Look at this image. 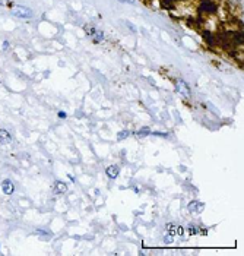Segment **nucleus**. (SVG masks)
I'll list each match as a JSON object with an SVG mask.
<instances>
[{"label": "nucleus", "mask_w": 244, "mask_h": 256, "mask_svg": "<svg viewBox=\"0 0 244 256\" xmlns=\"http://www.w3.org/2000/svg\"><path fill=\"white\" fill-rule=\"evenodd\" d=\"M12 13L15 16L25 18V19H30V18L34 16V12L30 8H25V6H12Z\"/></svg>", "instance_id": "f257e3e1"}, {"label": "nucleus", "mask_w": 244, "mask_h": 256, "mask_svg": "<svg viewBox=\"0 0 244 256\" xmlns=\"http://www.w3.org/2000/svg\"><path fill=\"white\" fill-rule=\"evenodd\" d=\"M176 88H177V91H178L180 94H183L184 97H190V88L187 86V84H186L183 79H178V81H177Z\"/></svg>", "instance_id": "f03ea898"}, {"label": "nucleus", "mask_w": 244, "mask_h": 256, "mask_svg": "<svg viewBox=\"0 0 244 256\" xmlns=\"http://www.w3.org/2000/svg\"><path fill=\"white\" fill-rule=\"evenodd\" d=\"M187 208H189V211H192V212H202V209L205 208V205L199 201H192Z\"/></svg>", "instance_id": "7ed1b4c3"}, {"label": "nucleus", "mask_w": 244, "mask_h": 256, "mask_svg": "<svg viewBox=\"0 0 244 256\" xmlns=\"http://www.w3.org/2000/svg\"><path fill=\"white\" fill-rule=\"evenodd\" d=\"M2 188H3V192L6 195H12L13 190H15V186H13V183L10 180H3L2 182Z\"/></svg>", "instance_id": "20e7f679"}, {"label": "nucleus", "mask_w": 244, "mask_h": 256, "mask_svg": "<svg viewBox=\"0 0 244 256\" xmlns=\"http://www.w3.org/2000/svg\"><path fill=\"white\" fill-rule=\"evenodd\" d=\"M105 173H107V176H108L110 179H116L118 176V173H120V170H118V166H116V164H113V166H110L107 167V170H105Z\"/></svg>", "instance_id": "39448f33"}, {"label": "nucleus", "mask_w": 244, "mask_h": 256, "mask_svg": "<svg viewBox=\"0 0 244 256\" xmlns=\"http://www.w3.org/2000/svg\"><path fill=\"white\" fill-rule=\"evenodd\" d=\"M54 192L56 193H60V195H63V193L68 192V184L63 183V182H60V180H57L54 183Z\"/></svg>", "instance_id": "423d86ee"}, {"label": "nucleus", "mask_w": 244, "mask_h": 256, "mask_svg": "<svg viewBox=\"0 0 244 256\" xmlns=\"http://www.w3.org/2000/svg\"><path fill=\"white\" fill-rule=\"evenodd\" d=\"M92 38H94V41L95 43H100V41H102L104 40V34H102L101 31H92Z\"/></svg>", "instance_id": "0eeeda50"}, {"label": "nucleus", "mask_w": 244, "mask_h": 256, "mask_svg": "<svg viewBox=\"0 0 244 256\" xmlns=\"http://www.w3.org/2000/svg\"><path fill=\"white\" fill-rule=\"evenodd\" d=\"M12 139L10 138V135H9L6 130H3V129H0V141H4V142H9Z\"/></svg>", "instance_id": "6e6552de"}, {"label": "nucleus", "mask_w": 244, "mask_h": 256, "mask_svg": "<svg viewBox=\"0 0 244 256\" xmlns=\"http://www.w3.org/2000/svg\"><path fill=\"white\" fill-rule=\"evenodd\" d=\"M129 135H130V132H129V130H123V132H120L117 135V139H118V141H123V139H124V138H127Z\"/></svg>", "instance_id": "1a4fd4ad"}, {"label": "nucleus", "mask_w": 244, "mask_h": 256, "mask_svg": "<svg viewBox=\"0 0 244 256\" xmlns=\"http://www.w3.org/2000/svg\"><path fill=\"white\" fill-rule=\"evenodd\" d=\"M168 231H170L168 234L174 237V236L177 234V226H174V224H170V226H168Z\"/></svg>", "instance_id": "9d476101"}, {"label": "nucleus", "mask_w": 244, "mask_h": 256, "mask_svg": "<svg viewBox=\"0 0 244 256\" xmlns=\"http://www.w3.org/2000/svg\"><path fill=\"white\" fill-rule=\"evenodd\" d=\"M148 133H149V129H148V128H143V129H140V130L136 133V135L140 138V136H146Z\"/></svg>", "instance_id": "9b49d317"}, {"label": "nucleus", "mask_w": 244, "mask_h": 256, "mask_svg": "<svg viewBox=\"0 0 244 256\" xmlns=\"http://www.w3.org/2000/svg\"><path fill=\"white\" fill-rule=\"evenodd\" d=\"M173 242V236H168V237H165V243H171Z\"/></svg>", "instance_id": "f8f14e48"}, {"label": "nucleus", "mask_w": 244, "mask_h": 256, "mask_svg": "<svg viewBox=\"0 0 244 256\" xmlns=\"http://www.w3.org/2000/svg\"><path fill=\"white\" fill-rule=\"evenodd\" d=\"M177 233H178V234H183V227H180V226H177Z\"/></svg>", "instance_id": "ddd939ff"}, {"label": "nucleus", "mask_w": 244, "mask_h": 256, "mask_svg": "<svg viewBox=\"0 0 244 256\" xmlns=\"http://www.w3.org/2000/svg\"><path fill=\"white\" fill-rule=\"evenodd\" d=\"M9 3H10L9 0H0V4H2V6H6V4H9Z\"/></svg>", "instance_id": "4468645a"}, {"label": "nucleus", "mask_w": 244, "mask_h": 256, "mask_svg": "<svg viewBox=\"0 0 244 256\" xmlns=\"http://www.w3.org/2000/svg\"><path fill=\"white\" fill-rule=\"evenodd\" d=\"M59 117H62V119H66V113H64V111H60V113H59Z\"/></svg>", "instance_id": "2eb2a0df"}, {"label": "nucleus", "mask_w": 244, "mask_h": 256, "mask_svg": "<svg viewBox=\"0 0 244 256\" xmlns=\"http://www.w3.org/2000/svg\"><path fill=\"white\" fill-rule=\"evenodd\" d=\"M8 47H9V43H8V41H4V43H3V50H6Z\"/></svg>", "instance_id": "dca6fc26"}]
</instances>
